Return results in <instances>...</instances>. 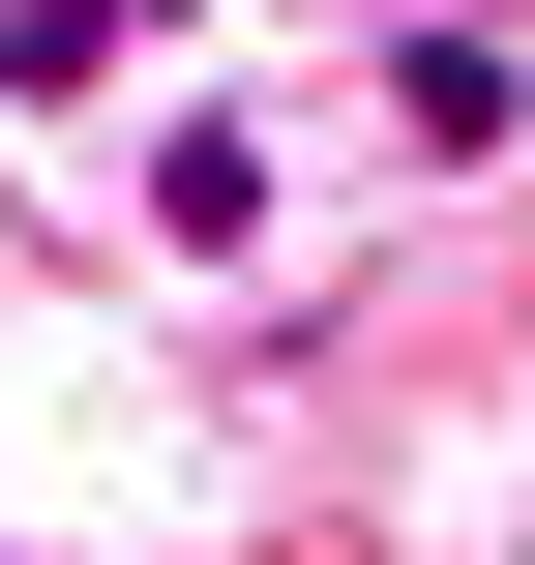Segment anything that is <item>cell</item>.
Wrapping results in <instances>:
<instances>
[{
    "label": "cell",
    "instance_id": "cell-1",
    "mask_svg": "<svg viewBox=\"0 0 535 565\" xmlns=\"http://www.w3.org/2000/svg\"><path fill=\"white\" fill-rule=\"evenodd\" d=\"M357 119H387L417 179H477V149H506V119H535V60H506V30H477V0H417V30L357 60Z\"/></svg>",
    "mask_w": 535,
    "mask_h": 565
},
{
    "label": "cell",
    "instance_id": "cell-2",
    "mask_svg": "<svg viewBox=\"0 0 535 565\" xmlns=\"http://www.w3.org/2000/svg\"><path fill=\"white\" fill-rule=\"evenodd\" d=\"M149 238L238 268V238H268V119H179V149H149Z\"/></svg>",
    "mask_w": 535,
    "mask_h": 565
},
{
    "label": "cell",
    "instance_id": "cell-3",
    "mask_svg": "<svg viewBox=\"0 0 535 565\" xmlns=\"http://www.w3.org/2000/svg\"><path fill=\"white\" fill-rule=\"evenodd\" d=\"M119 30L149 0H0V89H119Z\"/></svg>",
    "mask_w": 535,
    "mask_h": 565
}]
</instances>
